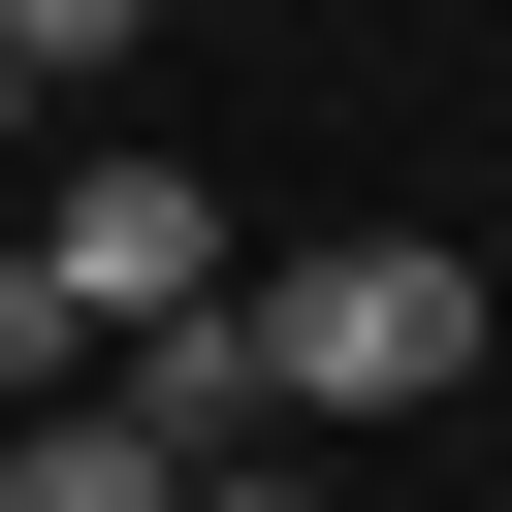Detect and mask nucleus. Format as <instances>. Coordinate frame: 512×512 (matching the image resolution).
<instances>
[{
    "label": "nucleus",
    "mask_w": 512,
    "mask_h": 512,
    "mask_svg": "<svg viewBox=\"0 0 512 512\" xmlns=\"http://www.w3.org/2000/svg\"><path fill=\"white\" fill-rule=\"evenodd\" d=\"M256 320V416H448L480 384V256L448 224H320L288 288H224Z\"/></svg>",
    "instance_id": "1"
},
{
    "label": "nucleus",
    "mask_w": 512,
    "mask_h": 512,
    "mask_svg": "<svg viewBox=\"0 0 512 512\" xmlns=\"http://www.w3.org/2000/svg\"><path fill=\"white\" fill-rule=\"evenodd\" d=\"M32 256H64V320H160V288H224V192H192V160H64Z\"/></svg>",
    "instance_id": "2"
},
{
    "label": "nucleus",
    "mask_w": 512,
    "mask_h": 512,
    "mask_svg": "<svg viewBox=\"0 0 512 512\" xmlns=\"http://www.w3.org/2000/svg\"><path fill=\"white\" fill-rule=\"evenodd\" d=\"M96 384H128V416H160L192 480H224V448H288V416H256V320H224V288H160V320H96Z\"/></svg>",
    "instance_id": "3"
},
{
    "label": "nucleus",
    "mask_w": 512,
    "mask_h": 512,
    "mask_svg": "<svg viewBox=\"0 0 512 512\" xmlns=\"http://www.w3.org/2000/svg\"><path fill=\"white\" fill-rule=\"evenodd\" d=\"M0 512H192V448H160L128 384H32V416H0Z\"/></svg>",
    "instance_id": "4"
},
{
    "label": "nucleus",
    "mask_w": 512,
    "mask_h": 512,
    "mask_svg": "<svg viewBox=\"0 0 512 512\" xmlns=\"http://www.w3.org/2000/svg\"><path fill=\"white\" fill-rule=\"evenodd\" d=\"M32 384H96V320H64V256L0 224V416H32Z\"/></svg>",
    "instance_id": "5"
},
{
    "label": "nucleus",
    "mask_w": 512,
    "mask_h": 512,
    "mask_svg": "<svg viewBox=\"0 0 512 512\" xmlns=\"http://www.w3.org/2000/svg\"><path fill=\"white\" fill-rule=\"evenodd\" d=\"M128 32H160V0H0V64H32V96H96Z\"/></svg>",
    "instance_id": "6"
},
{
    "label": "nucleus",
    "mask_w": 512,
    "mask_h": 512,
    "mask_svg": "<svg viewBox=\"0 0 512 512\" xmlns=\"http://www.w3.org/2000/svg\"><path fill=\"white\" fill-rule=\"evenodd\" d=\"M192 512H352V480H288V448H224V480H192Z\"/></svg>",
    "instance_id": "7"
},
{
    "label": "nucleus",
    "mask_w": 512,
    "mask_h": 512,
    "mask_svg": "<svg viewBox=\"0 0 512 512\" xmlns=\"http://www.w3.org/2000/svg\"><path fill=\"white\" fill-rule=\"evenodd\" d=\"M0 160H32V64H0Z\"/></svg>",
    "instance_id": "8"
}]
</instances>
